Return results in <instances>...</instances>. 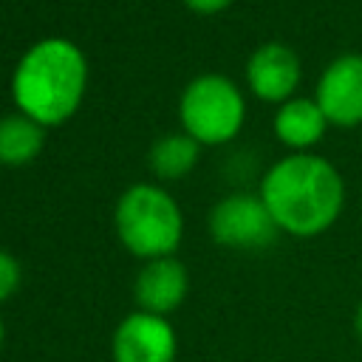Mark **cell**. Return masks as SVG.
<instances>
[{
	"label": "cell",
	"mask_w": 362,
	"mask_h": 362,
	"mask_svg": "<svg viewBox=\"0 0 362 362\" xmlns=\"http://www.w3.org/2000/svg\"><path fill=\"white\" fill-rule=\"evenodd\" d=\"M260 198L280 229L311 238L337 221L345 189L339 173L325 158L300 153L277 161L266 173Z\"/></svg>",
	"instance_id": "cell-1"
},
{
	"label": "cell",
	"mask_w": 362,
	"mask_h": 362,
	"mask_svg": "<svg viewBox=\"0 0 362 362\" xmlns=\"http://www.w3.org/2000/svg\"><path fill=\"white\" fill-rule=\"evenodd\" d=\"M82 85L85 59L79 48L65 40H42L17 65L14 99L34 122L54 124L76 107Z\"/></svg>",
	"instance_id": "cell-2"
},
{
	"label": "cell",
	"mask_w": 362,
	"mask_h": 362,
	"mask_svg": "<svg viewBox=\"0 0 362 362\" xmlns=\"http://www.w3.org/2000/svg\"><path fill=\"white\" fill-rule=\"evenodd\" d=\"M116 229L133 255L167 257L181 240V212L164 189L136 184L116 204Z\"/></svg>",
	"instance_id": "cell-3"
},
{
	"label": "cell",
	"mask_w": 362,
	"mask_h": 362,
	"mask_svg": "<svg viewBox=\"0 0 362 362\" xmlns=\"http://www.w3.org/2000/svg\"><path fill=\"white\" fill-rule=\"evenodd\" d=\"M181 119L201 141H226L243 122V99L238 88L218 74L198 76L181 96Z\"/></svg>",
	"instance_id": "cell-4"
},
{
	"label": "cell",
	"mask_w": 362,
	"mask_h": 362,
	"mask_svg": "<svg viewBox=\"0 0 362 362\" xmlns=\"http://www.w3.org/2000/svg\"><path fill=\"white\" fill-rule=\"evenodd\" d=\"M209 229L218 243L235 249H263L274 243L277 223L266 209L263 198L255 195H229L215 204L209 215Z\"/></svg>",
	"instance_id": "cell-5"
},
{
	"label": "cell",
	"mask_w": 362,
	"mask_h": 362,
	"mask_svg": "<svg viewBox=\"0 0 362 362\" xmlns=\"http://www.w3.org/2000/svg\"><path fill=\"white\" fill-rule=\"evenodd\" d=\"M173 325L150 311H133L113 331V362H175Z\"/></svg>",
	"instance_id": "cell-6"
},
{
	"label": "cell",
	"mask_w": 362,
	"mask_h": 362,
	"mask_svg": "<svg viewBox=\"0 0 362 362\" xmlns=\"http://www.w3.org/2000/svg\"><path fill=\"white\" fill-rule=\"evenodd\" d=\"M317 105L328 122L351 127L362 122V57L345 54L334 59L317 85Z\"/></svg>",
	"instance_id": "cell-7"
},
{
	"label": "cell",
	"mask_w": 362,
	"mask_h": 362,
	"mask_svg": "<svg viewBox=\"0 0 362 362\" xmlns=\"http://www.w3.org/2000/svg\"><path fill=\"white\" fill-rule=\"evenodd\" d=\"M246 76H249V85L257 96L277 102V99H286L297 88L300 59L288 45L269 42L252 54Z\"/></svg>",
	"instance_id": "cell-8"
},
{
	"label": "cell",
	"mask_w": 362,
	"mask_h": 362,
	"mask_svg": "<svg viewBox=\"0 0 362 362\" xmlns=\"http://www.w3.org/2000/svg\"><path fill=\"white\" fill-rule=\"evenodd\" d=\"M187 294V269L173 257L150 260L136 277V300L141 311L164 317L178 308Z\"/></svg>",
	"instance_id": "cell-9"
},
{
	"label": "cell",
	"mask_w": 362,
	"mask_h": 362,
	"mask_svg": "<svg viewBox=\"0 0 362 362\" xmlns=\"http://www.w3.org/2000/svg\"><path fill=\"white\" fill-rule=\"evenodd\" d=\"M325 113L311 99H291L286 102L274 116L277 136L291 147H308L314 144L325 130Z\"/></svg>",
	"instance_id": "cell-10"
},
{
	"label": "cell",
	"mask_w": 362,
	"mask_h": 362,
	"mask_svg": "<svg viewBox=\"0 0 362 362\" xmlns=\"http://www.w3.org/2000/svg\"><path fill=\"white\" fill-rule=\"evenodd\" d=\"M42 147V130L28 116H6L0 119V161L23 164L37 156Z\"/></svg>",
	"instance_id": "cell-11"
},
{
	"label": "cell",
	"mask_w": 362,
	"mask_h": 362,
	"mask_svg": "<svg viewBox=\"0 0 362 362\" xmlns=\"http://www.w3.org/2000/svg\"><path fill=\"white\" fill-rule=\"evenodd\" d=\"M195 156H198L195 139H189V136H167V139H161V141L153 144V150H150V164H153L156 173L173 178V175L187 173V170L192 167Z\"/></svg>",
	"instance_id": "cell-12"
},
{
	"label": "cell",
	"mask_w": 362,
	"mask_h": 362,
	"mask_svg": "<svg viewBox=\"0 0 362 362\" xmlns=\"http://www.w3.org/2000/svg\"><path fill=\"white\" fill-rule=\"evenodd\" d=\"M20 283V266L8 252H0V300H6L8 294H14Z\"/></svg>",
	"instance_id": "cell-13"
},
{
	"label": "cell",
	"mask_w": 362,
	"mask_h": 362,
	"mask_svg": "<svg viewBox=\"0 0 362 362\" xmlns=\"http://www.w3.org/2000/svg\"><path fill=\"white\" fill-rule=\"evenodd\" d=\"M192 8H198V11H215V8H221V6H226L229 0H187Z\"/></svg>",
	"instance_id": "cell-14"
},
{
	"label": "cell",
	"mask_w": 362,
	"mask_h": 362,
	"mask_svg": "<svg viewBox=\"0 0 362 362\" xmlns=\"http://www.w3.org/2000/svg\"><path fill=\"white\" fill-rule=\"evenodd\" d=\"M354 325H356V334H359V339H362V303H359V308H356V317H354Z\"/></svg>",
	"instance_id": "cell-15"
},
{
	"label": "cell",
	"mask_w": 362,
	"mask_h": 362,
	"mask_svg": "<svg viewBox=\"0 0 362 362\" xmlns=\"http://www.w3.org/2000/svg\"><path fill=\"white\" fill-rule=\"evenodd\" d=\"M3 334H6V331H3V320H0V348H3Z\"/></svg>",
	"instance_id": "cell-16"
}]
</instances>
